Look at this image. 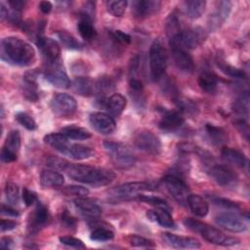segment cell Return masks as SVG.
Masks as SVG:
<instances>
[{"mask_svg": "<svg viewBox=\"0 0 250 250\" xmlns=\"http://www.w3.org/2000/svg\"><path fill=\"white\" fill-rule=\"evenodd\" d=\"M206 37L207 33L202 27L196 26L188 28L182 31L178 40V45L183 46L185 49H194L201 45Z\"/></svg>", "mask_w": 250, "mask_h": 250, "instance_id": "obj_11", "label": "cell"}, {"mask_svg": "<svg viewBox=\"0 0 250 250\" xmlns=\"http://www.w3.org/2000/svg\"><path fill=\"white\" fill-rule=\"evenodd\" d=\"M129 86L132 90V94H140L143 91V83L140 79L136 77H131L129 81Z\"/></svg>", "mask_w": 250, "mask_h": 250, "instance_id": "obj_56", "label": "cell"}, {"mask_svg": "<svg viewBox=\"0 0 250 250\" xmlns=\"http://www.w3.org/2000/svg\"><path fill=\"white\" fill-rule=\"evenodd\" d=\"M17 223L13 220H1V224H0V229L2 232L4 231H8L11 229H14L17 227Z\"/></svg>", "mask_w": 250, "mask_h": 250, "instance_id": "obj_58", "label": "cell"}, {"mask_svg": "<svg viewBox=\"0 0 250 250\" xmlns=\"http://www.w3.org/2000/svg\"><path fill=\"white\" fill-rule=\"evenodd\" d=\"M221 155H222L223 160L226 163L231 164L238 168H243L247 163V159H246L245 155L241 151H239L235 148L224 147L222 149Z\"/></svg>", "mask_w": 250, "mask_h": 250, "instance_id": "obj_26", "label": "cell"}, {"mask_svg": "<svg viewBox=\"0 0 250 250\" xmlns=\"http://www.w3.org/2000/svg\"><path fill=\"white\" fill-rule=\"evenodd\" d=\"M93 150L91 147L81 144H70L64 155L75 160H83L91 157Z\"/></svg>", "mask_w": 250, "mask_h": 250, "instance_id": "obj_34", "label": "cell"}, {"mask_svg": "<svg viewBox=\"0 0 250 250\" xmlns=\"http://www.w3.org/2000/svg\"><path fill=\"white\" fill-rule=\"evenodd\" d=\"M44 142L57 151L65 154L70 144L68 138L62 133H51L44 137Z\"/></svg>", "mask_w": 250, "mask_h": 250, "instance_id": "obj_24", "label": "cell"}, {"mask_svg": "<svg viewBox=\"0 0 250 250\" xmlns=\"http://www.w3.org/2000/svg\"><path fill=\"white\" fill-rule=\"evenodd\" d=\"M22 200L26 206H31L33 203L37 202V196L36 194L29 190L26 188H23L22 189Z\"/></svg>", "mask_w": 250, "mask_h": 250, "instance_id": "obj_55", "label": "cell"}, {"mask_svg": "<svg viewBox=\"0 0 250 250\" xmlns=\"http://www.w3.org/2000/svg\"><path fill=\"white\" fill-rule=\"evenodd\" d=\"M175 103L178 106V108L185 112L186 114H188V115H195L198 111L197 109V106L195 105V104L188 100V99H186V98H181L180 96H178L175 100Z\"/></svg>", "mask_w": 250, "mask_h": 250, "instance_id": "obj_42", "label": "cell"}, {"mask_svg": "<svg viewBox=\"0 0 250 250\" xmlns=\"http://www.w3.org/2000/svg\"><path fill=\"white\" fill-rule=\"evenodd\" d=\"M77 29L81 37L86 40H92L97 35V31L92 23V17L85 12L80 15V21L77 24Z\"/></svg>", "mask_w": 250, "mask_h": 250, "instance_id": "obj_27", "label": "cell"}, {"mask_svg": "<svg viewBox=\"0 0 250 250\" xmlns=\"http://www.w3.org/2000/svg\"><path fill=\"white\" fill-rule=\"evenodd\" d=\"M128 2L126 0H109L106 2V9L109 14L114 17H121L126 8Z\"/></svg>", "mask_w": 250, "mask_h": 250, "instance_id": "obj_43", "label": "cell"}, {"mask_svg": "<svg viewBox=\"0 0 250 250\" xmlns=\"http://www.w3.org/2000/svg\"><path fill=\"white\" fill-rule=\"evenodd\" d=\"M167 66V54L160 40H155L149 49V67L151 77L154 80L160 79Z\"/></svg>", "mask_w": 250, "mask_h": 250, "instance_id": "obj_5", "label": "cell"}, {"mask_svg": "<svg viewBox=\"0 0 250 250\" xmlns=\"http://www.w3.org/2000/svg\"><path fill=\"white\" fill-rule=\"evenodd\" d=\"M104 147L113 165L118 169H128L134 166L135 157L129 148L121 143L105 141Z\"/></svg>", "mask_w": 250, "mask_h": 250, "instance_id": "obj_4", "label": "cell"}, {"mask_svg": "<svg viewBox=\"0 0 250 250\" xmlns=\"http://www.w3.org/2000/svg\"><path fill=\"white\" fill-rule=\"evenodd\" d=\"M89 121L92 127L97 132L104 135L111 134L116 128V123L114 119L109 114L104 112L91 113L89 116Z\"/></svg>", "mask_w": 250, "mask_h": 250, "instance_id": "obj_15", "label": "cell"}, {"mask_svg": "<svg viewBox=\"0 0 250 250\" xmlns=\"http://www.w3.org/2000/svg\"><path fill=\"white\" fill-rule=\"evenodd\" d=\"M218 226L231 232H241L246 229V224L240 216L232 212L220 213L215 217Z\"/></svg>", "mask_w": 250, "mask_h": 250, "instance_id": "obj_13", "label": "cell"}, {"mask_svg": "<svg viewBox=\"0 0 250 250\" xmlns=\"http://www.w3.org/2000/svg\"><path fill=\"white\" fill-rule=\"evenodd\" d=\"M64 192L68 195L70 194L77 197H84L89 193V190L81 186H68L64 188Z\"/></svg>", "mask_w": 250, "mask_h": 250, "instance_id": "obj_51", "label": "cell"}, {"mask_svg": "<svg viewBox=\"0 0 250 250\" xmlns=\"http://www.w3.org/2000/svg\"><path fill=\"white\" fill-rule=\"evenodd\" d=\"M206 134L214 146H223L228 141L227 132L218 126L213 124H206L205 125Z\"/></svg>", "mask_w": 250, "mask_h": 250, "instance_id": "obj_33", "label": "cell"}, {"mask_svg": "<svg viewBox=\"0 0 250 250\" xmlns=\"http://www.w3.org/2000/svg\"><path fill=\"white\" fill-rule=\"evenodd\" d=\"M160 5L161 2L158 0H137L132 4V12L135 17L145 19L154 14Z\"/></svg>", "mask_w": 250, "mask_h": 250, "instance_id": "obj_21", "label": "cell"}, {"mask_svg": "<svg viewBox=\"0 0 250 250\" xmlns=\"http://www.w3.org/2000/svg\"><path fill=\"white\" fill-rule=\"evenodd\" d=\"M57 36L65 48L70 49V50L82 49V44L72 34L68 33L67 31H64V30L59 31V32H57Z\"/></svg>", "mask_w": 250, "mask_h": 250, "instance_id": "obj_39", "label": "cell"}, {"mask_svg": "<svg viewBox=\"0 0 250 250\" xmlns=\"http://www.w3.org/2000/svg\"><path fill=\"white\" fill-rule=\"evenodd\" d=\"M110 35L113 40L121 44H129L131 42V36L121 30H113L110 32Z\"/></svg>", "mask_w": 250, "mask_h": 250, "instance_id": "obj_54", "label": "cell"}, {"mask_svg": "<svg viewBox=\"0 0 250 250\" xmlns=\"http://www.w3.org/2000/svg\"><path fill=\"white\" fill-rule=\"evenodd\" d=\"M67 164H68V161L59 158V157H56V156H51L47 159V165L49 167H51L53 169H57V170L63 171Z\"/></svg>", "mask_w": 250, "mask_h": 250, "instance_id": "obj_52", "label": "cell"}, {"mask_svg": "<svg viewBox=\"0 0 250 250\" xmlns=\"http://www.w3.org/2000/svg\"><path fill=\"white\" fill-rule=\"evenodd\" d=\"M206 8V1L202 0H188L184 2V11L190 19L199 18Z\"/></svg>", "mask_w": 250, "mask_h": 250, "instance_id": "obj_35", "label": "cell"}, {"mask_svg": "<svg viewBox=\"0 0 250 250\" xmlns=\"http://www.w3.org/2000/svg\"><path fill=\"white\" fill-rule=\"evenodd\" d=\"M170 47L173 62L178 69L186 73L192 72L194 68V62L188 51L181 45H172Z\"/></svg>", "mask_w": 250, "mask_h": 250, "instance_id": "obj_14", "label": "cell"}, {"mask_svg": "<svg viewBox=\"0 0 250 250\" xmlns=\"http://www.w3.org/2000/svg\"><path fill=\"white\" fill-rule=\"evenodd\" d=\"M218 66H219V68L221 69V71L223 73H225L226 75H228L229 77L238 78V79L245 78V73H244L243 70H241L239 68H236V67H234L232 65H229L227 62H218Z\"/></svg>", "mask_w": 250, "mask_h": 250, "instance_id": "obj_44", "label": "cell"}, {"mask_svg": "<svg viewBox=\"0 0 250 250\" xmlns=\"http://www.w3.org/2000/svg\"><path fill=\"white\" fill-rule=\"evenodd\" d=\"M234 125L235 127L238 129V131L241 133V135L244 136V138L246 140L249 139V125L247 122V118H237L234 121Z\"/></svg>", "mask_w": 250, "mask_h": 250, "instance_id": "obj_53", "label": "cell"}, {"mask_svg": "<svg viewBox=\"0 0 250 250\" xmlns=\"http://www.w3.org/2000/svg\"><path fill=\"white\" fill-rule=\"evenodd\" d=\"M72 88L81 96H91L95 92V83L88 77L79 76L73 80Z\"/></svg>", "mask_w": 250, "mask_h": 250, "instance_id": "obj_32", "label": "cell"}, {"mask_svg": "<svg viewBox=\"0 0 250 250\" xmlns=\"http://www.w3.org/2000/svg\"><path fill=\"white\" fill-rule=\"evenodd\" d=\"M63 182V176L56 170H43L41 172L40 184L44 188H60Z\"/></svg>", "mask_w": 250, "mask_h": 250, "instance_id": "obj_29", "label": "cell"}, {"mask_svg": "<svg viewBox=\"0 0 250 250\" xmlns=\"http://www.w3.org/2000/svg\"><path fill=\"white\" fill-rule=\"evenodd\" d=\"M134 146L145 152L158 154L161 151V142L159 138L151 131L142 130L133 137Z\"/></svg>", "mask_w": 250, "mask_h": 250, "instance_id": "obj_7", "label": "cell"}, {"mask_svg": "<svg viewBox=\"0 0 250 250\" xmlns=\"http://www.w3.org/2000/svg\"><path fill=\"white\" fill-rule=\"evenodd\" d=\"M126 104L127 102L125 97L119 93H116L111 95L109 98H107L104 107L111 115L118 116L124 110Z\"/></svg>", "mask_w": 250, "mask_h": 250, "instance_id": "obj_30", "label": "cell"}, {"mask_svg": "<svg viewBox=\"0 0 250 250\" xmlns=\"http://www.w3.org/2000/svg\"><path fill=\"white\" fill-rule=\"evenodd\" d=\"M52 8H53V5H52V3L50 1H41L39 3V9L44 14L50 13Z\"/></svg>", "mask_w": 250, "mask_h": 250, "instance_id": "obj_61", "label": "cell"}, {"mask_svg": "<svg viewBox=\"0 0 250 250\" xmlns=\"http://www.w3.org/2000/svg\"><path fill=\"white\" fill-rule=\"evenodd\" d=\"M113 237H114L113 231L104 227H99V228L94 229L90 234L91 240L98 241V242L109 241V240L113 239Z\"/></svg>", "mask_w": 250, "mask_h": 250, "instance_id": "obj_41", "label": "cell"}, {"mask_svg": "<svg viewBox=\"0 0 250 250\" xmlns=\"http://www.w3.org/2000/svg\"><path fill=\"white\" fill-rule=\"evenodd\" d=\"M163 184L172 197L181 205H186L189 195L187 184L176 174H168L163 178Z\"/></svg>", "mask_w": 250, "mask_h": 250, "instance_id": "obj_6", "label": "cell"}, {"mask_svg": "<svg viewBox=\"0 0 250 250\" xmlns=\"http://www.w3.org/2000/svg\"><path fill=\"white\" fill-rule=\"evenodd\" d=\"M184 225L188 229L199 233L205 240L213 244L222 245V246H232L239 242L237 238L228 236L224 232H222L220 229L192 218L185 219Z\"/></svg>", "mask_w": 250, "mask_h": 250, "instance_id": "obj_3", "label": "cell"}, {"mask_svg": "<svg viewBox=\"0 0 250 250\" xmlns=\"http://www.w3.org/2000/svg\"><path fill=\"white\" fill-rule=\"evenodd\" d=\"M50 215L46 206L38 202L34 212L32 213L28 221V230L30 233H36L42 228H44L49 221Z\"/></svg>", "mask_w": 250, "mask_h": 250, "instance_id": "obj_20", "label": "cell"}, {"mask_svg": "<svg viewBox=\"0 0 250 250\" xmlns=\"http://www.w3.org/2000/svg\"><path fill=\"white\" fill-rule=\"evenodd\" d=\"M45 78L57 88L67 89L71 85L67 74L62 65L58 64L57 62L51 63V66L45 72Z\"/></svg>", "mask_w": 250, "mask_h": 250, "instance_id": "obj_16", "label": "cell"}, {"mask_svg": "<svg viewBox=\"0 0 250 250\" xmlns=\"http://www.w3.org/2000/svg\"><path fill=\"white\" fill-rule=\"evenodd\" d=\"M60 241L61 243L69 246V247H73V248H85V244L83 243V241L81 239H78L76 237L73 236H69V235H65V236H61L60 237Z\"/></svg>", "mask_w": 250, "mask_h": 250, "instance_id": "obj_50", "label": "cell"}, {"mask_svg": "<svg viewBox=\"0 0 250 250\" xmlns=\"http://www.w3.org/2000/svg\"><path fill=\"white\" fill-rule=\"evenodd\" d=\"M61 133H62L68 139H72V140H87L91 138V133L88 130L82 127L74 126V125L66 126L62 128Z\"/></svg>", "mask_w": 250, "mask_h": 250, "instance_id": "obj_38", "label": "cell"}, {"mask_svg": "<svg viewBox=\"0 0 250 250\" xmlns=\"http://www.w3.org/2000/svg\"><path fill=\"white\" fill-rule=\"evenodd\" d=\"M198 85L206 93H214L218 87L217 76L209 71H203L198 77Z\"/></svg>", "mask_w": 250, "mask_h": 250, "instance_id": "obj_36", "label": "cell"}, {"mask_svg": "<svg viewBox=\"0 0 250 250\" xmlns=\"http://www.w3.org/2000/svg\"><path fill=\"white\" fill-rule=\"evenodd\" d=\"M1 214L7 217H18L20 215V213L16 209L5 204H2L1 206Z\"/></svg>", "mask_w": 250, "mask_h": 250, "instance_id": "obj_59", "label": "cell"}, {"mask_svg": "<svg viewBox=\"0 0 250 250\" xmlns=\"http://www.w3.org/2000/svg\"><path fill=\"white\" fill-rule=\"evenodd\" d=\"M63 171L70 179L94 187L106 186L115 178V174L108 169L69 162Z\"/></svg>", "mask_w": 250, "mask_h": 250, "instance_id": "obj_1", "label": "cell"}, {"mask_svg": "<svg viewBox=\"0 0 250 250\" xmlns=\"http://www.w3.org/2000/svg\"><path fill=\"white\" fill-rule=\"evenodd\" d=\"M146 216L150 221L158 223L163 228H175V222L171 216V212L168 210L157 208L156 210L148 211Z\"/></svg>", "mask_w": 250, "mask_h": 250, "instance_id": "obj_28", "label": "cell"}, {"mask_svg": "<svg viewBox=\"0 0 250 250\" xmlns=\"http://www.w3.org/2000/svg\"><path fill=\"white\" fill-rule=\"evenodd\" d=\"M13 242L14 241L11 237H8V236L2 237L0 240V247L3 249H10V248H12Z\"/></svg>", "mask_w": 250, "mask_h": 250, "instance_id": "obj_62", "label": "cell"}, {"mask_svg": "<svg viewBox=\"0 0 250 250\" xmlns=\"http://www.w3.org/2000/svg\"><path fill=\"white\" fill-rule=\"evenodd\" d=\"M233 110L240 115V117L247 118L249 110V95L248 93L242 94L233 104Z\"/></svg>", "mask_w": 250, "mask_h": 250, "instance_id": "obj_40", "label": "cell"}, {"mask_svg": "<svg viewBox=\"0 0 250 250\" xmlns=\"http://www.w3.org/2000/svg\"><path fill=\"white\" fill-rule=\"evenodd\" d=\"M191 212L197 217H205L209 212L208 203L198 194H189L187 200Z\"/></svg>", "mask_w": 250, "mask_h": 250, "instance_id": "obj_31", "label": "cell"}, {"mask_svg": "<svg viewBox=\"0 0 250 250\" xmlns=\"http://www.w3.org/2000/svg\"><path fill=\"white\" fill-rule=\"evenodd\" d=\"M62 222L67 227V228H74L76 226V220L67 212V210H64L62 215Z\"/></svg>", "mask_w": 250, "mask_h": 250, "instance_id": "obj_57", "label": "cell"}, {"mask_svg": "<svg viewBox=\"0 0 250 250\" xmlns=\"http://www.w3.org/2000/svg\"><path fill=\"white\" fill-rule=\"evenodd\" d=\"M74 204L77 210L80 212V214L85 218L96 220L102 214L101 207L90 199L84 197H77L74 200Z\"/></svg>", "mask_w": 250, "mask_h": 250, "instance_id": "obj_23", "label": "cell"}, {"mask_svg": "<svg viewBox=\"0 0 250 250\" xmlns=\"http://www.w3.org/2000/svg\"><path fill=\"white\" fill-rule=\"evenodd\" d=\"M50 106L57 116L64 117L75 112L77 103L72 96L65 93H58L52 98Z\"/></svg>", "mask_w": 250, "mask_h": 250, "instance_id": "obj_9", "label": "cell"}, {"mask_svg": "<svg viewBox=\"0 0 250 250\" xmlns=\"http://www.w3.org/2000/svg\"><path fill=\"white\" fill-rule=\"evenodd\" d=\"M213 204L222 207L224 209L227 210H239V205L229 199H226V198H221V197H213L212 199Z\"/></svg>", "mask_w": 250, "mask_h": 250, "instance_id": "obj_49", "label": "cell"}, {"mask_svg": "<svg viewBox=\"0 0 250 250\" xmlns=\"http://www.w3.org/2000/svg\"><path fill=\"white\" fill-rule=\"evenodd\" d=\"M15 117H16L17 121L21 126H23L25 129H27L29 131H33V130L36 129V123H35L34 119L30 115H28L27 113H25V112H18Z\"/></svg>", "mask_w": 250, "mask_h": 250, "instance_id": "obj_48", "label": "cell"}, {"mask_svg": "<svg viewBox=\"0 0 250 250\" xmlns=\"http://www.w3.org/2000/svg\"><path fill=\"white\" fill-rule=\"evenodd\" d=\"M140 200L144 201L147 204H150L156 208H160V209H165L168 211H172L171 207L169 206V204L162 198L157 197V196H152V195H140Z\"/></svg>", "mask_w": 250, "mask_h": 250, "instance_id": "obj_46", "label": "cell"}, {"mask_svg": "<svg viewBox=\"0 0 250 250\" xmlns=\"http://www.w3.org/2000/svg\"><path fill=\"white\" fill-rule=\"evenodd\" d=\"M22 95L29 101L34 102L38 99L36 73L34 70L27 72L22 81Z\"/></svg>", "mask_w": 250, "mask_h": 250, "instance_id": "obj_25", "label": "cell"}, {"mask_svg": "<svg viewBox=\"0 0 250 250\" xmlns=\"http://www.w3.org/2000/svg\"><path fill=\"white\" fill-rule=\"evenodd\" d=\"M127 239L129 244L133 247H141V248L154 247V243L150 239H147L140 235H130Z\"/></svg>", "mask_w": 250, "mask_h": 250, "instance_id": "obj_47", "label": "cell"}, {"mask_svg": "<svg viewBox=\"0 0 250 250\" xmlns=\"http://www.w3.org/2000/svg\"><path fill=\"white\" fill-rule=\"evenodd\" d=\"M210 177L220 186L228 187L234 184L237 180L236 174L231 168L226 165L216 164L215 162L206 168Z\"/></svg>", "mask_w": 250, "mask_h": 250, "instance_id": "obj_10", "label": "cell"}, {"mask_svg": "<svg viewBox=\"0 0 250 250\" xmlns=\"http://www.w3.org/2000/svg\"><path fill=\"white\" fill-rule=\"evenodd\" d=\"M5 195L7 200L13 204V205H17L19 204L20 201V190H19V187L12 183L9 182L6 184L5 186Z\"/></svg>", "mask_w": 250, "mask_h": 250, "instance_id": "obj_45", "label": "cell"}, {"mask_svg": "<svg viewBox=\"0 0 250 250\" xmlns=\"http://www.w3.org/2000/svg\"><path fill=\"white\" fill-rule=\"evenodd\" d=\"M231 9V2L229 1H220L215 9V11L210 15L208 20V25L210 30H216L219 28L224 21L228 19Z\"/></svg>", "mask_w": 250, "mask_h": 250, "instance_id": "obj_19", "label": "cell"}, {"mask_svg": "<svg viewBox=\"0 0 250 250\" xmlns=\"http://www.w3.org/2000/svg\"><path fill=\"white\" fill-rule=\"evenodd\" d=\"M37 46L48 62H57L61 54V48L57 41L49 37L39 36L37 39Z\"/></svg>", "mask_w": 250, "mask_h": 250, "instance_id": "obj_17", "label": "cell"}, {"mask_svg": "<svg viewBox=\"0 0 250 250\" xmlns=\"http://www.w3.org/2000/svg\"><path fill=\"white\" fill-rule=\"evenodd\" d=\"M156 186L152 182H130L123 184L111 190L112 196L120 199H127L138 196L144 191L153 190Z\"/></svg>", "mask_w": 250, "mask_h": 250, "instance_id": "obj_8", "label": "cell"}, {"mask_svg": "<svg viewBox=\"0 0 250 250\" xmlns=\"http://www.w3.org/2000/svg\"><path fill=\"white\" fill-rule=\"evenodd\" d=\"M35 57L34 48L24 40L9 36L1 41V59L11 64L28 65Z\"/></svg>", "mask_w": 250, "mask_h": 250, "instance_id": "obj_2", "label": "cell"}, {"mask_svg": "<svg viewBox=\"0 0 250 250\" xmlns=\"http://www.w3.org/2000/svg\"><path fill=\"white\" fill-rule=\"evenodd\" d=\"M21 138L18 130L11 131L5 141V145L1 150V160L5 163L13 162L17 159V153L21 147Z\"/></svg>", "mask_w": 250, "mask_h": 250, "instance_id": "obj_12", "label": "cell"}, {"mask_svg": "<svg viewBox=\"0 0 250 250\" xmlns=\"http://www.w3.org/2000/svg\"><path fill=\"white\" fill-rule=\"evenodd\" d=\"M181 24L178 17L175 14L170 15L166 21V32L169 38V43H174L179 40V37L182 33Z\"/></svg>", "mask_w": 250, "mask_h": 250, "instance_id": "obj_37", "label": "cell"}, {"mask_svg": "<svg viewBox=\"0 0 250 250\" xmlns=\"http://www.w3.org/2000/svg\"><path fill=\"white\" fill-rule=\"evenodd\" d=\"M8 4L10 5L11 9L21 12V10L23 9V7L25 5V2L22 1V0H10L8 2Z\"/></svg>", "mask_w": 250, "mask_h": 250, "instance_id": "obj_60", "label": "cell"}, {"mask_svg": "<svg viewBox=\"0 0 250 250\" xmlns=\"http://www.w3.org/2000/svg\"><path fill=\"white\" fill-rule=\"evenodd\" d=\"M184 122L185 119L180 112L174 110H164L158 126L164 131H176L183 126Z\"/></svg>", "mask_w": 250, "mask_h": 250, "instance_id": "obj_22", "label": "cell"}, {"mask_svg": "<svg viewBox=\"0 0 250 250\" xmlns=\"http://www.w3.org/2000/svg\"><path fill=\"white\" fill-rule=\"evenodd\" d=\"M162 239L164 242L173 247L178 249H197L200 247V242L189 236H181L170 232L162 233Z\"/></svg>", "mask_w": 250, "mask_h": 250, "instance_id": "obj_18", "label": "cell"}]
</instances>
